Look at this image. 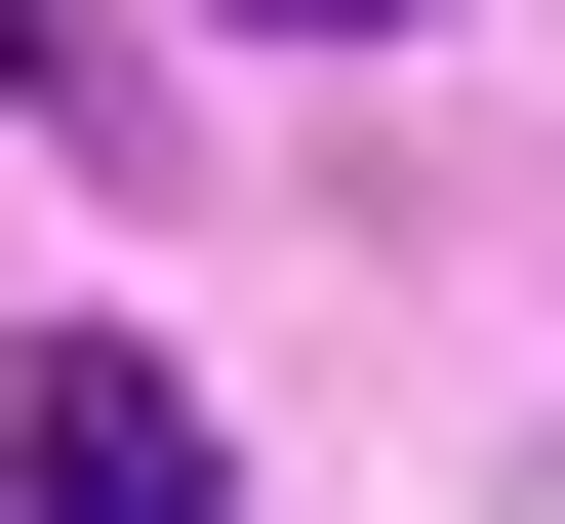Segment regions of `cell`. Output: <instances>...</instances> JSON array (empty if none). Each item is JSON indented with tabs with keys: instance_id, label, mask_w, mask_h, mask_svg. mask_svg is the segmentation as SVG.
<instances>
[{
	"instance_id": "6da1fadb",
	"label": "cell",
	"mask_w": 565,
	"mask_h": 524,
	"mask_svg": "<svg viewBox=\"0 0 565 524\" xmlns=\"http://www.w3.org/2000/svg\"><path fill=\"white\" fill-rule=\"evenodd\" d=\"M0 484H41V524H202V404L82 323V363H0Z\"/></svg>"
},
{
	"instance_id": "7a4b0ae2",
	"label": "cell",
	"mask_w": 565,
	"mask_h": 524,
	"mask_svg": "<svg viewBox=\"0 0 565 524\" xmlns=\"http://www.w3.org/2000/svg\"><path fill=\"white\" fill-rule=\"evenodd\" d=\"M243 41H404V0H243Z\"/></svg>"
}]
</instances>
